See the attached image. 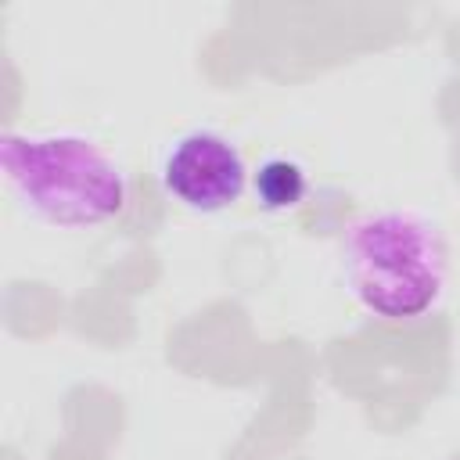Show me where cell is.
<instances>
[{
  "mask_svg": "<svg viewBox=\"0 0 460 460\" xmlns=\"http://www.w3.org/2000/svg\"><path fill=\"white\" fill-rule=\"evenodd\" d=\"M241 151L212 129H190L176 137L162 158V187L190 212H223L244 194Z\"/></svg>",
  "mask_w": 460,
  "mask_h": 460,
  "instance_id": "3957f363",
  "label": "cell"
},
{
  "mask_svg": "<svg viewBox=\"0 0 460 460\" xmlns=\"http://www.w3.org/2000/svg\"><path fill=\"white\" fill-rule=\"evenodd\" d=\"M0 165L14 198L50 226H101L126 205L119 162L79 133H7Z\"/></svg>",
  "mask_w": 460,
  "mask_h": 460,
  "instance_id": "7a4b0ae2",
  "label": "cell"
},
{
  "mask_svg": "<svg viewBox=\"0 0 460 460\" xmlns=\"http://www.w3.org/2000/svg\"><path fill=\"white\" fill-rule=\"evenodd\" d=\"M341 277L352 298L381 320L424 316L446 288V244L420 212L359 216L341 237Z\"/></svg>",
  "mask_w": 460,
  "mask_h": 460,
  "instance_id": "6da1fadb",
  "label": "cell"
},
{
  "mask_svg": "<svg viewBox=\"0 0 460 460\" xmlns=\"http://www.w3.org/2000/svg\"><path fill=\"white\" fill-rule=\"evenodd\" d=\"M305 190V176L295 162H284V158H273L259 169L255 176V194L262 198V205L270 208H284V205H295Z\"/></svg>",
  "mask_w": 460,
  "mask_h": 460,
  "instance_id": "277c9868",
  "label": "cell"
}]
</instances>
